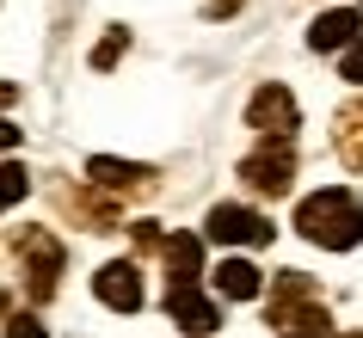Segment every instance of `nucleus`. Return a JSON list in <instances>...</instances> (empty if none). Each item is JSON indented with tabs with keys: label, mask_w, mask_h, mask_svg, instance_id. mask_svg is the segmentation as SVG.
<instances>
[{
	"label": "nucleus",
	"mask_w": 363,
	"mask_h": 338,
	"mask_svg": "<svg viewBox=\"0 0 363 338\" xmlns=\"http://www.w3.org/2000/svg\"><path fill=\"white\" fill-rule=\"evenodd\" d=\"M296 227H302L314 246H333V252H351L363 240V197L345 185H326L314 197H302L296 209Z\"/></svg>",
	"instance_id": "nucleus-1"
},
{
	"label": "nucleus",
	"mask_w": 363,
	"mask_h": 338,
	"mask_svg": "<svg viewBox=\"0 0 363 338\" xmlns=\"http://www.w3.org/2000/svg\"><path fill=\"white\" fill-rule=\"evenodd\" d=\"M333 142H339V160H345V167H357V172H363V105H351V111L339 117Z\"/></svg>",
	"instance_id": "nucleus-11"
},
{
	"label": "nucleus",
	"mask_w": 363,
	"mask_h": 338,
	"mask_svg": "<svg viewBox=\"0 0 363 338\" xmlns=\"http://www.w3.org/2000/svg\"><path fill=\"white\" fill-rule=\"evenodd\" d=\"M0 338H43V326H38V314H13L0 326Z\"/></svg>",
	"instance_id": "nucleus-13"
},
{
	"label": "nucleus",
	"mask_w": 363,
	"mask_h": 338,
	"mask_svg": "<svg viewBox=\"0 0 363 338\" xmlns=\"http://www.w3.org/2000/svg\"><path fill=\"white\" fill-rule=\"evenodd\" d=\"M216 289H222V295H234V301H252L259 289H265V277H259L247 259H222V264H216Z\"/></svg>",
	"instance_id": "nucleus-10"
},
{
	"label": "nucleus",
	"mask_w": 363,
	"mask_h": 338,
	"mask_svg": "<svg viewBox=\"0 0 363 338\" xmlns=\"http://www.w3.org/2000/svg\"><path fill=\"white\" fill-rule=\"evenodd\" d=\"M0 314H6V295H0Z\"/></svg>",
	"instance_id": "nucleus-20"
},
{
	"label": "nucleus",
	"mask_w": 363,
	"mask_h": 338,
	"mask_svg": "<svg viewBox=\"0 0 363 338\" xmlns=\"http://www.w3.org/2000/svg\"><path fill=\"white\" fill-rule=\"evenodd\" d=\"M345 80H357V86H363V38L345 50Z\"/></svg>",
	"instance_id": "nucleus-15"
},
{
	"label": "nucleus",
	"mask_w": 363,
	"mask_h": 338,
	"mask_svg": "<svg viewBox=\"0 0 363 338\" xmlns=\"http://www.w3.org/2000/svg\"><path fill=\"white\" fill-rule=\"evenodd\" d=\"M284 338H326V332H284Z\"/></svg>",
	"instance_id": "nucleus-19"
},
{
	"label": "nucleus",
	"mask_w": 363,
	"mask_h": 338,
	"mask_svg": "<svg viewBox=\"0 0 363 338\" xmlns=\"http://www.w3.org/2000/svg\"><path fill=\"white\" fill-rule=\"evenodd\" d=\"M160 259H167L172 283H197V277H203V240H197V234H172Z\"/></svg>",
	"instance_id": "nucleus-8"
},
{
	"label": "nucleus",
	"mask_w": 363,
	"mask_h": 338,
	"mask_svg": "<svg viewBox=\"0 0 363 338\" xmlns=\"http://www.w3.org/2000/svg\"><path fill=\"white\" fill-rule=\"evenodd\" d=\"M247 123H252L259 135H265V142H289V130H296V98H289L284 86L271 80V86H259V93H252Z\"/></svg>",
	"instance_id": "nucleus-4"
},
{
	"label": "nucleus",
	"mask_w": 363,
	"mask_h": 338,
	"mask_svg": "<svg viewBox=\"0 0 363 338\" xmlns=\"http://www.w3.org/2000/svg\"><path fill=\"white\" fill-rule=\"evenodd\" d=\"M234 6H240V0H210V13H234Z\"/></svg>",
	"instance_id": "nucleus-18"
},
{
	"label": "nucleus",
	"mask_w": 363,
	"mask_h": 338,
	"mask_svg": "<svg viewBox=\"0 0 363 338\" xmlns=\"http://www.w3.org/2000/svg\"><path fill=\"white\" fill-rule=\"evenodd\" d=\"M25 191H31V172L6 160V167H0V209H13V203L25 197Z\"/></svg>",
	"instance_id": "nucleus-12"
},
{
	"label": "nucleus",
	"mask_w": 363,
	"mask_h": 338,
	"mask_svg": "<svg viewBox=\"0 0 363 338\" xmlns=\"http://www.w3.org/2000/svg\"><path fill=\"white\" fill-rule=\"evenodd\" d=\"M0 148H19V130H13L6 117H0Z\"/></svg>",
	"instance_id": "nucleus-16"
},
{
	"label": "nucleus",
	"mask_w": 363,
	"mask_h": 338,
	"mask_svg": "<svg viewBox=\"0 0 363 338\" xmlns=\"http://www.w3.org/2000/svg\"><path fill=\"white\" fill-rule=\"evenodd\" d=\"M351 338H363V332H351Z\"/></svg>",
	"instance_id": "nucleus-21"
},
{
	"label": "nucleus",
	"mask_w": 363,
	"mask_h": 338,
	"mask_svg": "<svg viewBox=\"0 0 363 338\" xmlns=\"http://www.w3.org/2000/svg\"><path fill=\"white\" fill-rule=\"evenodd\" d=\"M86 179H93L99 191H135V185H148L154 172H148V167H130V160H105V154H99V160H86Z\"/></svg>",
	"instance_id": "nucleus-9"
},
{
	"label": "nucleus",
	"mask_w": 363,
	"mask_h": 338,
	"mask_svg": "<svg viewBox=\"0 0 363 338\" xmlns=\"http://www.w3.org/2000/svg\"><path fill=\"white\" fill-rule=\"evenodd\" d=\"M13 98H19V86H13V80H0V105H13Z\"/></svg>",
	"instance_id": "nucleus-17"
},
{
	"label": "nucleus",
	"mask_w": 363,
	"mask_h": 338,
	"mask_svg": "<svg viewBox=\"0 0 363 338\" xmlns=\"http://www.w3.org/2000/svg\"><path fill=\"white\" fill-rule=\"evenodd\" d=\"M93 295L105 301V308H117V314H135V308H142V271H135L130 259L105 264V271L93 277Z\"/></svg>",
	"instance_id": "nucleus-6"
},
{
	"label": "nucleus",
	"mask_w": 363,
	"mask_h": 338,
	"mask_svg": "<svg viewBox=\"0 0 363 338\" xmlns=\"http://www.w3.org/2000/svg\"><path fill=\"white\" fill-rule=\"evenodd\" d=\"M123 43H130V38H123V31H111V38H105V43L93 50V68H111V62L123 56Z\"/></svg>",
	"instance_id": "nucleus-14"
},
{
	"label": "nucleus",
	"mask_w": 363,
	"mask_h": 338,
	"mask_svg": "<svg viewBox=\"0 0 363 338\" xmlns=\"http://www.w3.org/2000/svg\"><path fill=\"white\" fill-rule=\"evenodd\" d=\"M216 246H265L271 240V222L259 209H240V203H216L210 209V227H203Z\"/></svg>",
	"instance_id": "nucleus-3"
},
{
	"label": "nucleus",
	"mask_w": 363,
	"mask_h": 338,
	"mask_svg": "<svg viewBox=\"0 0 363 338\" xmlns=\"http://www.w3.org/2000/svg\"><path fill=\"white\" fill-rule=\"evenodd\" d=\"M240 179H247L252 191H265V197H284L289 179H296V154H289V142H265L259 154H247V160H240Z\"/></svg>",
	"instance_id": "nucleus-2"
},
{
	"label": "nucleus",
	"mask_w": 363,
	"mask_h": 338,
	"mask_svg": "<svg viewBox=\"0 0 363 338\" xmlns=\"http://www.w3.org/2000/svg\"><path fill=\"white\" fill-rule=\"evenodd\" d=\"M167 314L179 320V326H185V332H216V326H222V314H216V301L203 295V289H197V283H172L167 289Z\"/></svg>",
	"instance_id": "nucleus-5"
},
{
	"label": "nucleus",
	"mask_w": 363,
	"mask_h": 338,
	"mask_svg": "<svg viewBox=\"0 0 363 338\" xmlns=\"http://www.w3.org/2000/svg\"><path fill=\"white\" fill-rule=\"evenodd\" d=\"M357 13H351V6H333V13H320V19L308 25V50H314V56H326V50H351V43H357Z\"/></svg>",
	"instance_id": "nucleus-7"
}]
</instances>
